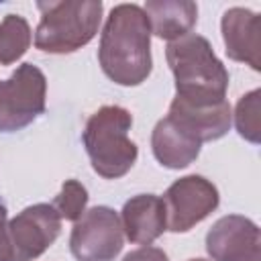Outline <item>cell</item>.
<instances>
[{
	"mask_svg": "<svg viewBox=\"0 0 261 261\" xmlns=\"http://www.w3.org/2000/svg\"><path fill=\"white\" fill-rule=\"evenodd\" d=\"M98 61L108 80L118 86L143 84L151 69V27L137 4H116L102 29Z\"/></svg>",
	"mask_w": 261,
	"mask_h": 261,
	"instance_id": "obj_1",
	"label": "cell"
},
{
	"mask_svg": "<svg viewBox=\"0 0 261 261\" xmlns=\"http://www.w3.org/2000/svg\"><path fill=\"white\" fill-rule=\"evenodd\" d=\"M167 65L175 77V96L212 104L226 100L228 71L206 37L188 33L165 47Z\"/></svg>",
	"mask_w": 261,
	"mask_h": 261,
	"instance_id": "obj_2",
	"label": "cell"
},
{
	"mask_svg": "<svg viewBox=\"0 0 261 261\" xmlns=\"http://www.w3.org/2000/svg\"><path fill=\"white\" fill-rule=\"evenodd\" d=\"M133 114L116 104L98 108L86 122L82 143L92 169L104 179H118L130 171L139 157L137 145L128 139Z\"/></svg>",
	"mask_w": 261,
	"mask_h": 261,
	"instance_id": "obj_3",
	"label": "cell"
},
{
	"mask_svg": "<svg viewBox=\"0 0 261 261\" xmlns=\"http://www.w3.org/2000/svg\"><path fill=\"white\" fill-rule=\"evenodd\" d=\"M41 20L35 31V47L43 53L65 55L88 45L102 22L100 0H49L37 2Z\"/></svg>",
	"mask_w": 261,
	"mask_h": 261,
	"instance_id": "obj_4",
	"label": "cell"
},
{
	"mask_svg": "<svg viewBox=\"0 0 261 261\" xmlns=\"http://www.w3.org/2000/svg\"><path fill=\"white\" fill-rule=\"evenodd\" d=\"M61 216L51 204H33L0 226V261H33L59 237Z\"/></svg>",
	"mask_w": 261,
	"mask_h": 261,
	"instance_id": "obj_5",
	"label": "cell"
},
{
	"mask_svg": "<svg viewBox=\"0 0 261 261\" xmlns=\"http://www.w3.org/2000/svg\"><path fill=\"white\" fill-rule=\"evenodd\" d=\"M47 77L33 65L22 63L8 80H0V130L16 133L45 112Z\"/></svg>",
	"mask_w": 261,
	"mask_h": 261,
	"instance_id": "obj_6",
	"label": "cell"
},
{
	"mask_svg": "<svg viewBox=\"0 0 261 261\" xmlns=\"http://www.w3.org/2000/svg\"><path fill=\"white\" fill-rule=\"evenodd\" d=\"M122 247L120 216L110 206H94L73 222L69 251L77 261H114Z\"/></svg>",
	"mask_w": 261,
	"mask_h": 261,
	"instance_id": "obj_7",
	"label": "cell"
},
{
	"mask_svg": "<svg viewBox=\"0 0 261 261\" xmlns=\"http://www.w3.org/2000/svg\"><path fill=\"white\" fill-rule=\"evenodd\" d=\"M161 200L167 230L188 232L218 208L220 194L210 179L194 173L175 179L165 190Z\"/></svg>",
	"mask_w": 261,
	"mask_h": 261,
	"instance_id": "obj_8",
	"label": "cell"
},
{
	"mask_svg": "<svg viewBox=\"0 0 261 261\" xmlns=\"http://www.w3.org/2000/svg\"><path fill=\"white\" fill-rule=\"evenodd\" d=\"M206 251L212 261H261L259 226L241 214L222 216L206 234Z\"/></svg>",
	"mask_w": 261,
	"mask_h": 261,
	"instance_id": "obj_9",
	"label": "cell"
},
{
	"mask_svg": "<svg viewBox=\"0 0 261 261\" xmlns=\"http://www.w3.org/2000/svg\"><path fill=\"white\" fill-rule=\"evenodd\" d=\"M167 118H171L175 124H179L200 143L216 141L224 137L232 124V112L228 100L202 104V102L181 100L175 96L169 104Z\"/></svg>",
	"mask_w": 261,
	"mask_h": 261,
	"instance_id": "obj_10",
	"label": "cell"
},
{
	"mask_svg": "<svg viewBox=\"0 0 261 261\" xmlns=\"http://www.w3.org/2000/svg\"><path fill=\"white\" fill-rule=\"evenodd\" d=\"M222 41L226 55L232 61L245 63L251 69H261V39H259V16L249 8H228L220 20Z\"/></svg>",
	"mask_w": 261,
	"mask_h": 261,
	"instance_id": "obj_11",
	"label": "cell"
},
{
	"mask_svg": "<svg viewBox=\"0 0 261 261\" xmlns=\"http://www.w3.org/2000/svg\"><path fill=\"white\" fill-rule=\"evenodd\" d=\"M120 224L126 239L135 245H151L165 230L163 200L155 194H137L124 202Z\"/></svg>",
	"mask_w": 261,
	"mask_h": 261,
	"instance_id": "obj_12",
	"label": "cell"
},
{
	"mask_svg": "<svg viewBox=\"0 0 261 261\" xmlns=\"http://www.w3.org/2000/svg\"><path fill=\"white\" fill-rule=\"evenodd\" d=\"M151 149L163 167L184 169L198 159L202 143L165 116L155 124L151 133Z\"/></svg>",
	"mask_w": 261,
	"mask_h": 261,
	"instance_id": "obj_13",
	"label": "cell"
},
{
	"mask_svg": "<svg viewBox=\"0 0 261 261\" xmlns=\"http://www.w3.org/2000/svg\"><path fill=\"white\" fill-rule=\"evenodd\" d=\"M143 10L151 33L169 43L188 35L198 20V6L190 0H149Z\"/></svg>",
	"mask_w": 261,
	"mask_h": 261,
	"instance_id": "obj_14",
	"label": "cell"
},
{
	"mask_svg": "<svg viewBox=\"0 0 261 261\" xmlns=\"http://www.w3.org/2000/svg\"><path fill=\"white\" fill-rule=\"evenodd\" d=\"M31 27L20 14H6L0 22V65L16 63L31 47Z\"/></svg>",
	"mask_w": 261,
	"mask_h": 261,
	"instance_id": "obj_15",
	"label": "cell"
},
{
	"mask_svg": "<svg viewBox=\"0 0 261 261\" xmlns=\"http://www.w3.org/2000/svg\"><path fill=\"white\" fill-rule=\"evenodd\" d=\"M234 126L245 141L259 145L261 141V90L259 88L239 98L234 108Z\"/></svg>",
	"mask_w": 261,
	"mask_h": 261,
	"instance_id": "obj_16",
	"label": "cell"
},
{
	"mask_svg": "<svg viewBox=\"0 0 261 261\" xmlns=\"http://www.w3.org/2000/svg\"><path fill=\"white\" fill-rule=\"evenodd\" d=\"M88 190L77 181V179H65L61 186V192L53 200V208L61 216V220H71L75 222L84 212L88 204Z\"/></svg>",
	"mask_w": 261,
	"mask_h": 261,
	"instance_id": "obj_17",
	"label": "cell"
},
{
	"mask_svg": "<svg viewBox=\"0 0 261 261\" xmlns=\"http://www.w3.org/2000/svg\"><path fill=\"white\" fill-rule=\"evenodd\" d=\"M122 261H167V255L163 249L159 247H151V245H143L130 253L124 255Z\"/></svg>",
	"mask_w": 261,
	"mask_h": 261,
	"instance_id": "obj_18",
	"label": "cell"
},
{
	"mask_svg": "<svg viewBox=\"0 0 261 261\" xmlns=\"http://www.w3.org/2000/svg\"><path fill=\"white\" fill-rule=\"evenodd\" d=\"M6 218H8V210H6V206H4V204H0V226H4V224L8 222Z\"/></svg>",
	"mask_w": 261,
	"mask_h": 261,
	"instance_id": "obj_19",
	"label": "cell"
},
{
	"mask_svg": "<svg viewBox=\"0 0 261 261\" xmlns=\"http://www.w3.org/2000/svg\"><path fill=\"white\" fill-rule=\"evenodd\" d=\"M188 261H206V259H188Z\"/></svg>",
	"mask_w": 261,
	"mask_h": 261,
	"instance_id": "obj_20",
	"label": "cell"
}]
</instances>
